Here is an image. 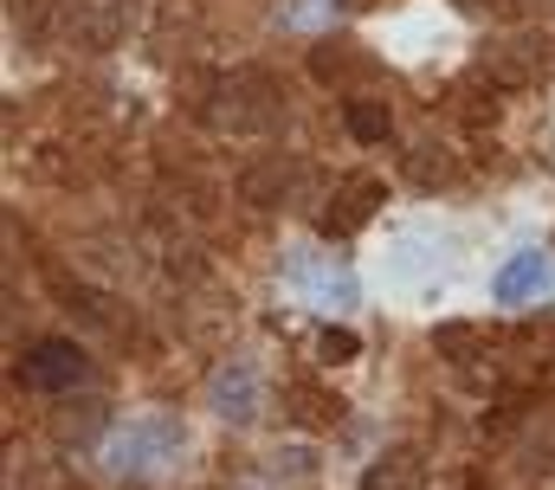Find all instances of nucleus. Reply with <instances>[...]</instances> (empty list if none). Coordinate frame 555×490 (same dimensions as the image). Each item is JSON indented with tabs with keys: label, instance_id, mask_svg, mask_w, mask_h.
<instances>
[{
	"label": "nucleus",
	"instance_id": "16",
	"mask_svg": "<svg viewBox=\"0 0 555 490\" xmlns=\"http://www.w3.org/2000/svg\"><path fill=\"white\" fill-rule=\"evenodd\" d=\"M408 168H414L420 188H439V181H452L459 168H452V155H408Z\"/></svg>",
	"mask_w": 555,
	"mask_h": 490
},
{
	"label": "nucleus",
	"instance_id": "15",
	"mask_svg": "<svg viewBox=\"0 0 555 490\" xmlns=\"http://www.w3.org/2000/svg\"><path fill=\"white\" fill-rule=\"evenodd\" d=\"M317 356H323V362H356L362 343H356V330H323V336H317Z\"/></svg>",
	"mask_w": 555,
	"mask_h": 490
},
{
	"label": "nucleus",
	"instance_id": "1",
	"mask_svg": "<svg viewBox=\"0 0 555 490\" xmlns=\"http://www.w3.org/2000/svg\"><path fill=\"white\" fill-rule=\"evenodd\" d=\"M181 452H188V426H181L175 413H142V420H130V426L111 433L104 472H111V478H162Z\"/></svg>",
	"mask_w": 555,
	"mask_h": 490
},
{
	"label": "nucleus",
	"instance_id": "14",
	"mask_svg": "<svg viewBox=\"0 0 555 490\" xmlns=\"http://www.w3.org/2000/svg\"><path fill=\"white\" fill-rule=\"evenodd\" d=\"M485 336L472 330V323H446V330H433V349L439 356H452V362H472V349H478Z\"/></svg>",
	"mask_w": 555,
	"mask_h": 490
},
{
	"label": "nucleus",
	"instance_id": "3",
	"mask_svg": "<svg viewBox=\"0 0 555 490\" xmlns=\"http://www.w3.org/2000/svg\"><path fill=\"white\" fill-rule=\"evenodd\" d=\"M85 349L78 343H65V336H39L33 349H26V362H20V381L33 387V394H65V387H78L85 381Z\"/></svg>",
	"mask_w": 555,
	"mask_h": 490
},
{
	"label": "nucleus",
	"instance_id": "9",
	"mask_svg": "<svg viewBox=\"0 0 555 490\" xmlns=\"http://www.w3.org/2000/svg\"><path fill=\"white\" fill-rule=\"evenodd\" d=\"M98 426H104V407H98V400H78V407H59V413H52V439H59V446H85Z\"/></svg>",
	"mask_w": 555,
	"mask_h": 490
},
{
	"label": "nucleus",
	"instance_id": "18",
	"mask_svg": "<svg viewBox=\"0 0 555 490\" xmlns=\"http://www.w3.org/2000/svg\"><path fill=\"white\" fill-rule=\"evenodd\" d=\"M452 7H465V13H472V7H478V0H452Z\"/></svg>",
	"mask_w": 555,
	"mask_h": 490
},
{
	"label": "nucleus",
	"instance_id": "2",
	"mask_svg": "<svg viewBox=\"0 0 555 490\" xmlns=\"http://www.w3.org/2000/svg\"><path fill=\"white\" fill-rule=\"evenodd\" d=\"M259 400H266V381H259L253 356H227V362L207 374V407H214L220 420L253 426V420H259Z\"/></svg>",
	"mask_w": 555,
	"mask_h": 490
},
{
	"label": "nucleus",
	"instance_id": "11",
	"mask_svg": "<svg viewBox=\"0 0 555 490\" xmlns=\"http://www.w3.org/2000/svg\"><path fill=\"white\" fill-rule=\"evenodd\" d=\"M297 175H304L297 162H266V168H253V175H246L240 188H246V201H259V207H278V194H284V188H291Z\"/></svg>",
	"mask_w": 555,
	"mask_h": 490
},
{
	"label": "nucleus",
	"instance_id": "6",
	"mask_svg": "<svg viewBox=\"0 0 555 490\" xmlns=\"http://www.w3.org/2000/svg\"><path fill=\"white\" fill-rule=\"evenodd\" d=\"M550 278H555V258H550V252H517V258L491 278V297H498V304H524V297L550 291Z\"/></svg>",
	"mask_w": 555,
	"mask_h": 490
},
{
	"label": "nucleus",
	"instance_id": "12",
	"mask_svg": "<svg viewBox=\"0 0 555 490\" xmlns=\"http://www.w3.org/2000/svg\"><path fill=\"white\" fill-rule=\"evenodd\" d=\"M336 413H343V400H330L323 387H310V381L291 387V420H304V426H330Z\"/></svg>",
	"mask_w": 555,
	"mask_h": 490
},
{
	"label": "nucleus",
	"instance_id": "13",
	"mask_svg": "<svg viewBox=\"0 0 555 490\" xmlns=\"http://www.w3.org/2000/svg\"><path fill=\"white\" fill-rule=\"evenodd\" d=\"M491 78H498V85H524V78H537V65H530L524 39H517V46H504V52H491Z\"/></svg>",
	"mask_w": 555,
	"mask_h": 490
},
{
	"label": "nucleus",
	"instance_id": "17",
	"mask_svg": "<svg viewBox=\"0 0 555 490\" xmlns=\"http://www.w3.org/2000/svg\"><path fill=\"white\" fill-rule=\"evenodd\" d=\"M465 490H491V485H485V478H465Z\"/></svg>",
	"mask_w": 555,
	"mask_h": 490
},
{
	"label": "nucleus",
	"instance_id": "8",
	"mask_svg": "<svg viewBox=\"0 0 555 490\" xmlns=\"http://www.w3.org/2000/svg\"><path fill=\"white\" fill-rule=\"evenodd\" d=\"M310 72H317L323 85H349V78H369L375 65H369L362 52H349V46H317V52H310Z\"/></svg>",
	"mask_w": 555,
	"mask_h": 490
},
{
	"label": "nucleus",
	"instance_id": "4",
	"mask_svg": "<svg viewBox=\"0 0 555 490\" xmlns=\"http://www.w3.org/2000/svg\"><path fill=\"white\" fill-rule=\"evenodd\" d=\"M375 207H382V181H375V175H349V181L330 194V207H323V233H330V240H349V233H362V227L375 220Z\"/></svg>",
	"mask_w": 555,
	"mask_h": 490
},
{
	"label": "nucleus",
	"instance_id": "7",
	"mask_svg": "<svg viewBox=\"0 0 555 490\" xmlns=\"http://www.w3.org/2000/svg\"><path fill=\"white\" fill-rule=\"evenodd\" d=\"M420 485H426V459L414 446H395L362 472V490H420Z\"/></svg>",
	"mask_w": 555,
	"mask_h": 490
},
{
	"label": "nucleus",
	"instance_id": "10",
	"mask_svg": "<svg viewBox=\"0 0 555 490\" xmlns=\"http://www.w3.org/2000/svg\"><path fill=\"white\" fill-rule=\"evenodd\" d=\"M343 122H349V136H356V142H388V129H395V117H388V104H382V98H349Z\"/></svg>",
	"mask_w": 555,
	"mask_h": 490
},
{
	"label": "nucleus",
	"instance_id": "5",
	"mask_svg": "<svg viewBox=\"0 0 555 490\" xmlns=\"http://www.w3.org/2000/svg\"><path fill=\"white\" fill-rule=\"evenodd\" d=\"M284 278H291V284H304V291H310L317 304H330V310H349V304H356V278H349V271H336V265H317L304 245L284 258Z\"/></svg>",
	"mask_w": 555,
	"mask_h": 490
}]
</instances>
